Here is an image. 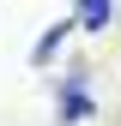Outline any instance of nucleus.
<instances>
[{
    "label": "nucleus",
    "instance_id": "f257e3e1",
    "mask_svg": "<svg viewBox=\"0 0 121 126\" xmlns=\"http://www.w3.org/2000/svg\"><path fill=\"white\" fill-rule=\"evenodd\" d=\"M97 90H91V66L85 60H67V72H60V84H55V126H85V120H97Z\"/></svg>",
    "mask_w": 121,
    "mask_h": 126
},
{
    "label": "nucleus",
    "instance_id": "f03ea898",
    "mask_svg": "<svg viewBox=\"0 0 121 126\" xmlns=\"http://www.w3.org/2000/svg\"><path fill=\"white\" fill-rule=\"evenodd\" d=\"M73 36H79V24H73V12H67V18H55V24H49V30L36 36V48H30V66H36V72L60 66V60H67V48H73Z\"/></svg>",
    "mask_w": 121,
    "mask_h": 126
},
{
    "label": "nucleus",
    "instance_id": "7ed1b4c3",
    "mask_svg": "<svg viewBox=\"0 0 121 126\" xmlns=\"http://www.w3.org/2000/svg\"><path fill=\"white\" fill-rule=\"evenodd\" d=\"M73 24L85 36H109L115 30V0H73Z\"/></svg>",
    "mask_w": 121,
    "mask_h": 126
}]
</instances>
